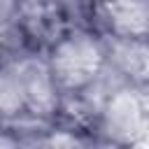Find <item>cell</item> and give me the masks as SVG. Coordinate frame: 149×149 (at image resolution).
Wrapping results in <instances>:
<instances>
[{"mask_svg": "<svg viewBox=\"0 0 149 149\" xmlns=\"http://www.w3.org/2000/svg\"><path fill=\"white\" fill-rule=\"evenodd\" d=\"M91 14L93 28L102 35L147 37L149 33V0H93Z\"/></svg>", "mask_w": 149, "mask_h": 149, "instance_id": "3", "label": "cell"}, {"mask_svg": "<svg viewBox=\"0 0 149 149\" xmlns=\"http://www.w3.org/2000/svg\"><path fill=\"white\" fill-rule=\"evenodd\" d=\"M105 40V65L121 81L147 86L149 81V47L147 37H121L102 35Z\"/></svg>", "mask_w": 149, "mask_h": 149, "instance_id": "4", "label": "cell"}, {"mask_svg": "<svg viewBox=\"0 0 149 149\" xmlns=\"http://www.w3.org/2000/svg\"><path fill=\"white\" fill-rule=\"evenodd\" d=\"M44 58L61 95L84 93L105 70L102 33L88 26L63 28L44 49Z\"/></svg>", "mask_w": 149, "mask_h": 149, "instance_id": "1", "label": "cell"}, {"mask_svg": "<svg viewBox=\"0 0 149 149\" xmlns=\"http://www.w3.org/2000/svg\"><path fill=\"white\" fill-rule=\"evenodd\" d=\"M93 133L100 144L147 147L149 140V98L147 86L116 84L95 102Z\"/></svg>", "mask_w": 149, "mask_h": 149, "instance_id": "2", "label": "cell"}]
</instances>
